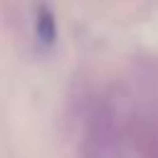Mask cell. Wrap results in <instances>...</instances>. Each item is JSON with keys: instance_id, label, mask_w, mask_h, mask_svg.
<instances>
[{"instance_id": "cell-1", "label": "cell", "mask_w": 158, "mask_h": 158, "mask_svg": "<svg viewBox=\"0 0 158 158\" xmlns=\"http://www.w3.org/2000/svg\"><path fill=\"white\" fill-rule=\"evenodd\" d=\"M35 35L40 40L42 47H52L54 40H57V17H54V10L49 5H40L37 7V15H35Z\"/></svg>"}]
</instances>
